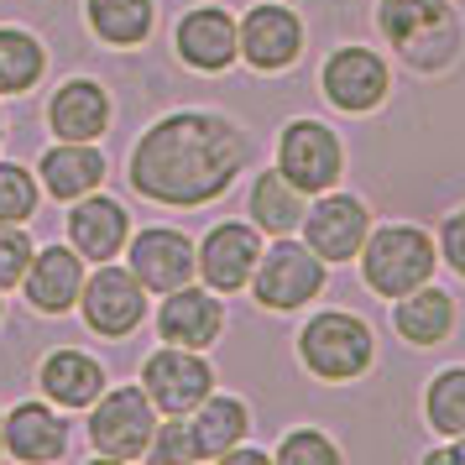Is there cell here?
I'll list each match as a JSON object with an SVG mask.
<instances>
[{
	"mask_svg": "<svg viewBox=\"0 0 465 465\" xmlns=\"http://www.w3.org/2000/svg\"><path fill=\"white\" fill-rule=\"evenodd\" d=\"M246 168V136L225 115H168L136 142L131 152V183L157 204H210Z\"/></svg>",
	"mask_w": 465,
	"mask_h": 465,
	"instance_id": "6da1fadb",
	"label": "cell"
},
{
	"mask_svg": "<svg viewBox=\"0 0 465 465\" xmlns=\"http://www.w3.org/2000/svg\"><path fill=\"white\" fill-rule=\"evenodd\" d=\"M377 26L419 74H444L460 58V16L450 0H377Z\"/></svg>",
	"mask_w": 465,
	"mask_h": 465,
	"instance_id": "7a4b0ae2",
	"label": "cell"
},
{
	"mask_svg": "<svg viewBox=\"0 0 465 465\" xmlns=\"http://www.w3.org/2000/svg\"><path fill=\"white\" fill-rule=\"evenodd\" d=\"M361 277L366 288L381 298H402L413 293L419 282L434 277V235L419 231V225H381V231H366L361 241Z\"/></svg>",
	"mask_w": 465,
	"mask_h": 465,
	"instance_id": "3957f363",
	"label": "cell"
},
{
	"mask_svg": "<svg viewBox=\"0 0 465 465\" xmlns=\"http://www.w3.org/2000/svg\"><path fill=\"white\" fill-rule=\"evenodd\" d=\"M298 356H303V366L319 381H356L371 366V356H377V340H371V324L366 319L330 309V314H314L303 324Z\"/></svg>",
	"mask_w": 465,
	"mask_h": 465,
	"instance_id": "277c9868",
	"label": "cell"
},
{
	"mask_svg": "<svg viewBox=\"0 0 465 465\" xmlns=\"http://www.w3.org/2000/svg\"><path fill=\"white\" fill-rule=\"evenodd\" d=\"M252 288L262 309H303L324 288V262L298 241H277L272 252L256 256Z\"/></svg>",
	"mask_w": 465,
	"mask_h": 465,
	"instance_id": "5b68a950",
	"label": "cell"
},
{
	"mask_svg": "<svg viewBox=\"0 0 465 465\" xmlns=\"http://www.w3.org/2000/svg\"><path fill=\"white\" fill-rule=\"evenodd\" d=\"M340 168H345V152H340V136L324 121H293L277 142V173L298 183L303 193H324L335 189Z\"/></svg>",
	"mask_w": 465,
	"mask_h": 465,
	"instance_id": "8992f818",
	"label": "cell"
},
{
	"mask_svg": "<svg viewBox=\"0 0 465 465\" xmlns=\"http://www.w3.org/2000/svg\"><path fill=\"white\" fill-rule=\"evenodd\" d=\"M210 387H214V371L189 345H163L142 366V392L163 413H189V408H199V402L210 398Z\"/></svg>",
	"mask_w": 465,
	"mask_h": 465,
	"instance_id": "52a82bcc",
	"label": "cell"
},
{
	"mask_svg": "<svg viewBox=\"0 0 465 465\" xmlns=\"http://www.w3.org/2000/svg\"><path fill=\"white\" fill-rule=\"evenodd\" d=\"M152 398L147 392H136V387H115L100 408H94V423H89V440L100 455L110 460H136V455H147L152 444Z\"/></svg>",
	"mask_w": 465,
	"mask_h": 465,
	"instance_id": "ba28073f",
	"label": "cell"
},
{
	"mask_svg": "<svg viewBox=\"0 0 465 465\" xmlns=\"http://www.w3.org/2000/svg\"><path fill=\"white\" fill-rule=\"evenodd\" d=\"M371 231V214L361 199L351 193H330L319 199L314 210H303V246L319 256V262H351L361 252V241Z\"/></svg>",
	"mask_w": 465,
	"mask_h": 465,
	"instance_id": "9c48e42d",
	"label": "cell"
},
{
	"mask_svg": "<svg viewBox=\"0 0 465 465\" xmlns=\"http://www.w3.org/2000/svg\"><path fill=\"white\" fill-rule=\"evenodd\" d=\"M79 293H84L89 330H94V335H105V340L131 335V330L142 324V314H147V298H142L136 272H121V267H100Z\"/></svg>",
	"mask_w": 465,
	"mask_h": 465,
	"instance_id": "30bf717a",
	"label": "cell"
},
{
	"mask_svg": "<svg viewBox=\"0 0 465 465\" xmlns=\"http://www.w3.org/2000/svg\"><path fill=\"white\" fill-rule=\"evenodd\" d=\"M235 37H241V58L262 74H277L303 53V22L288 5H252L246 22L235 26Z\"/></svg>",
	"mask_w": 465,
	"mask_h": 465,
	"instance_id": "8fae6325",
	"label": "cell"
},
{
	"mask_svg": "<svg viewBox=\"0 0 465 465\" xmlns=\"http://www.w3.org/2000/svg\"><path fill=\"white\" fill-rule=\"evenodd\" d=\"M387 89H392V74H387V64L371 47H340V53H330V64H324L330 105L361 115V110H377L387 100Z\"/></svg>",
	"mask_w": 465,
	"mask_h": 465,
	"instance_id": "7c38bea8",
	"label": "cell"
},
{
	"mask_svg": "<svg viewBox=\"0 0 465 465\" xmlns=\"http://www.w3.org/2000/svg\"><path fill=\"white\" fill-rule=\"evenodd\" d=\"M256 256H262L256 231L231 220V225H214V231L204 235V246H199V256H193V267L204 272V282H210L214 293H235V288L252 282Z\"/></svg>",
	"mask_w": 465,
	"mask_h": 465,
	"instance_id": "4fadbf2b",
	"label": "cell"
},
{
	"mask_svg": "<svg viewBox=\"0 0 465 465\" xmlns=\"http://www.w3.org/2000/svg\"><path fill=\"white\" fill-rule=\"evenodd\" d=\"M178 53L183 64L204 68V74H220L241 58V37H235V16L225 5H199L178 22Z\"/></svg>",
	"mask_w": 465,
	"mask_h": 465,
	"instance_id": "5bb4252c",
	"label": "cell"
},
{
	"mask_svg": "<svg viewBox=\"0 0 465 465\" xmlns=\"http://www.w3.org/2000/svg\"><path fill=\"white\" fill-rule=\"evenodd\" d=\"M157 330L168 345H189V351H204L220 340L225 330V309H220V298H210L204 288H173L163 298V314H157Z\"/></svg>",
	"mask_w": 465,
	"mask_h": 465,
	"instance_id": "9a60e30c",
	"label": "cell"
},
{
	"mask_svg": "<svg viewBox=\"0 0 465 465\" xmlns=\"http://www.w3.org/2000/svg\"><path fill=\"white\" fill-rule=\"evenodd\" d=\"M131 272L152 293H173L193 277V246L178 231H142L131 246Z\"/></svg>",
	"mask_w": 465,
	"mask_h": 465,
	"instance_id": "2e32d148",
	"label": "cell"
},
{
	"mask_svg": "<svg viewBox=\"0 0 465 465\" xmlns=\"http://www.w3.org/2000/svg\"><path fill=\"white\" fill-rule=\"evenodd\" d=\"M79 288H84V262L68 246H47L43 256H32V267H26V298H32V309L64 314L68 303L79 298Z\"/></svg>",
	"mask_w": 465,
	"mask_h": 465,
	"instance_id": "e0dca14e",
	"label": "cell"
},
{
	"mask_svg": "<svg viewBox=\"0 0 465 465\" xmlns=\"http://www.w3.org/2000/svg\"><path fill=\"white\" fill-rule=\"evenodd\" d=\"M47 121L53 131L64 136V142H94L110 121V100L100 84H89V79H68L58 94H53V105H47Z\"/></svg>",
	"mask_w": 465,
	"mask_h": 465,
	"instance_id": "ac0fdd59",
	"label": "cell"
},
{
	"mask_svg": "<svg viewBox=\"0 0 465 465\" xmlns=\"http://www.w3.org/2000/svg\"><path fill=\"white\" fill-rule=\"evenodd\" d=\"M392 324H398V335L408 345H440L455 330V298L444 293V288H434V282H419L413 293L398 298Z\"/></svg>",
	"mask_w": 465,
	"mask_h": 465,
	"instance_id": "d6986e66",
	"label": "cell"
},
{
	"mask_svg": "<svg viewBox=\"0 0 465 465\" xmlns=\"http://www.w3.org/2000/svg\"><path fill=\"white\" fill-rule=\"evenodd\" d=\"M68 235L89 262H110L126 246V210L115 199H84L79 210L68 214Z\"/></svg>",
	"mask_w": 465,
	"mask_h": 465,
	"instance_id": "ffe728a7",
	"label": "cell"
},
{
	"mask_svg": "<svg viewBox=\"0 0 465 465\" xmlns=\"http://www.w3.org/2000/svg\"><path fill=\"white\" fill-rule=\"evenodd\" d=\"M100 178H105V157L89 142H64L43 157V183L58 199H84V193L100 189Z\"/></svg>",
	"mask_w": 465,
	"mask_h": 465,
	"instance_id": "44dd1931",
	"label": "cell"
},
{
	"mask_svg": "<svg viewBox=\"0 0 465 465\" xmlns=\"http://www.w3.org/2000/svg\"><path fill=\"white\" fill-rule=\"evenodd\" d=\"M5 450L16 460H58L64 455V419L47 413L43 402H22L11 419H5Z\"/></svg>",
	"mask_w": 465,
	"mask_h": 465,
	"instance_id": "7402d4cb",
	"label": "cell"
},
{
	"mask_svg": "<svg viewBox=\"0 0 465 465\" xmlns=\"http://www.w3.org/2000/svg\"><path fill=\"white\" fill-rule=\"evenodd\" d=\"M100 387H105V371L84 351H58V356L43 361V392L64 408H89L100 398Z\"/></svg>",
	"mask_w": 465,
	"mask_h": 465,
	"instance_id": "603a6c76",
	"label": "cell"
},
{
	"mask_svg": "<svg viewBox=\"0 0 465 465\" xmlns=\"http://www.w3.org/2000/svg\"><path fill=\"white\" fill-rule=\"evenodd\" d=\"M189 429H193L199 455L220 460L225 450H235V444L246 440L252 419H246V402H241V398H204V402H199V419H193Z\"/></svg>",
	"mask_w": 465,
	"mask_h": 465,
	"instance_id": "cb8c5ba5",
	"label": "cell"
},
{
	"mask_svg": "<svg viewBox=\"0 0 465 465\" xmlns=\"http://www.w3.org/2000/svg\"><path fill=\"white\" fill-rule=\"evenodd\" d=\"M252 220L272 235L298 231V225H303V189L288 183L282 173H262L252 183Z\"/></svg>",
	"mask_w": 465,
	"mask_h": 465,
	"instance_id": "d4e9b609",
	"label": "cell"
},
{
	"mask_svg": "<svg viewBox=\"0 0 465 465\" xmlns=\"http://www.w3.org/2000/svg\"><path fill=\"white\" fill-rule=\"evenodd\" d=\"M43 47H37V37H26V32H16V26H0V94H22V89H32L37 79H43Z\"/></svg>",
	"mask_w": 465,
	"mask_h": 465,
	"instance_id": "484cf974",
	"label": "cell"
},
{
	"mask_svg": "<svg viewBox=\"0 0 465 465\" xmlns=\"http://www.w3.org/2000/svg\"><path fill=\"white\" fill-rule=\"evenodd\" d=\"M89 22L105 43L131 47L152 32V0H89Z\"/></svg>",
	"mask_w": 465,
	"mask_h": 465,
	"instance_id": "4316f807",
	"label": "cell"
},
{
	"mask_svg": "<svg viewBox=\"0 0 465 465\" xmlns=\"http://www.w3.org/2000/svg\"><path fill=\"white\" fill-rule=\"evenodd\" d=\"M423 413L429 423L440 429V434H465V366H450L440 377L429 381V392H423Z\"/></svg>",
	"mask_w": 465,
	"mask_h": 465,
	"instance_id": "83f0119b",
	"label": "cell"
},
{
	"mask_svg": "<svg viewBox=\"0 0 465 465\" xmlns=\"http://www.w3.org/2000/svg\"><path fill=\"white\" fill-rule=\"evenodd\" d=\"M32 210H37V183H32V173L16 168V163H0V220L22 225Z\"/></svg>",
	"mask_w": 465,
	"mask_h": 465,
	"instance_id": "f1b7e54d",
	"label": "cell"
},
{
	"mask_svg": "<svg viewBox=\"0 0 465 465\" xmlns=\"http://www.w3.org/2000/svg\"><path fill=\"white\" fill-rule=\"evenodd\" d=\"M277 460L282 465H340V450L319 429H298V434H288L277 444Z\"/></svg>",
	"mask_w": 465,
	"mask_h": 465,
	"instance_id": "f546056e",
	"label": "cell"
},
{
	"mask_svg": "<svg viewBox=\"0 0 465 465\" xmlns=\"http://www.w3.org/2000/svg\"><path fill=\"white\" fill-rule=\"evenodd\" d=\"M152 460L163 465H183V460H199V444H193V429L189 423H163V429H152Z\"/></svg>",
	"mask_w": 465,
	"mask_h": 465,
	"instance_id": "4dcf8cb0",
	"label": "cell"
},
{
	"mask_svg": "<svg viewBox=\"0 0 465 465\" xmlns=\"http://www.w3.org/2000/svg\"><path fill=\"white\" fill-rule=\"evenodd\" d=\"M26 267H32V241H26L11 220H0V288L22 282Z\"/></svg>",
	"mask_w": 465,
	"mask_h": 465,
	"instance_id": "1f68e13d",
	"label": "cell"
},
{
	"mask_svg": "<svg viewBox=\"0 0 465 465\" xmlns=\"http://www.w3.org/2000/svg\"><path fill=\"white\" fill-rule=\"evenodd\" d=\"M440 256L465 277V210H455L450 220H444V231H440Z\"/></svg>",
	"mask_w": 465,
	"mask_h": 465,
	"instance_id": "d6a6232c",
	"label": "cell"
},
{
	"mask_svg": "<svg viewBox=\"0 0 465 465\" xmlns=\"http://www.w3.org/2000/svg\"><path fill=\"white\" fill-rule=\"evenodd\" d=\"M444 455H450V460H465V434H455V444H450Z\"/></svg>",
	"mask_w": 465,
	"mask_h": 465,
	"instance_id": "836d02e7",
	"label": "cell"
}]
</instances>
